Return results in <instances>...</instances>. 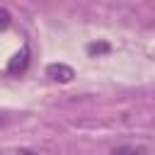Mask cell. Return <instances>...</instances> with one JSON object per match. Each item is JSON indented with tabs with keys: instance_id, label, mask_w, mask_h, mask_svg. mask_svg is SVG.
I'll use <instances>...</instances> for the list:
<instances>
[{
	"instance_id": "1",
	"label": "cell",
	"mask_w": 155,
	"mask_h": 155,
	"mask_svg": "<svg viewBox=\"0 0 155 155\" xmlns=\"http://www.w3.org/2000/svg\"><path fill=\"white\" fill-rule=\"evenodd\" d=\"M46 75H48L51 80H56V82H70V80L75 78L73 68L65 65V63H51V65L46 68Z\"/></svg>"
},
{
	"instance_id": "5",
	"label": "cell",
	"mask_w": 155,
	"mask_h": 155,
	"mask_svg": "<svg viewBox=\"0 0 155 155\" xmlns=\"http://www.w3.org/2000/svg\"><path fill=\"white\" fill-rule=\"evenodd\" d=\"M10 24H12V15L5 7H0V29H7Z\"/></svg>"
},
{
	"instance_id": "6",
	"label": "cell",
	"mask_w": 155,
	"mask_h": 155,
	"mask_svg": "<svg viewBox=\"0 0 155 155\" xmlns=\"http://www.w3.org/2000/svg\"><path fill=\"white\" fill-rule=\"evenodd\" d=\"M87 48H90V51H92V53H94V51H107V48H109V46H107V44H99V46H97V44H90V46H87Z\"/></svg>"
},
{
	"instance_id": "3",
	"label": "cell",
	"mask_w": 155,
	"mask_h": 155,
	"mask_svg": "<svg viewBox=\"0 0 155 155\" xmlns=\"http://www.w3.org/2000/svg\"><path fill=\"white\" fill-rule=\"evenodd\" d=\"M109 155H148V150L143 145H133V143H124V145H116L111 148Z\"/></svg>"
},
{
	"instance_id": "2",
	"label": "cell",
	"mask_w": 155,
	"mask_h": 155,
	"mask_svg": "<svg viewBox=\"0 0 155 155\" xmlns=\"http://www.w3.org/2000/svg\"><path fill=\"white\" fill-rule=\"evenodd\" d=\"M27 65H29V48L24 46V48H22V53H17V56L10 61V65H7V73H12V75H17V73H24V70H27Z\"/></svg>"
},
{
	"instance_id": "7",
	"label": "cell",
	"mask_w": 155,
	"mask_h": 155,
	"mask_svg": "<svg viewBox=\"0 0 155 155\" xmlns=\"http://www.w3.org/2000/svg\"><path fill=\"white\" fill-rule=\"evenodd\" d=\"M2 124H5V119H2V114H0V126H2Z\"/></svg>"
},
{
	"instance_id": "4",
	"label": "cell",
	"mask_w": 155,
	"mask_h": 155,
	"mask_svg": "<svg viewBox=\"0 0 155 155\" xmlns=\"http://www.w3.org/2000/svg\"><path fill=\"white\" fill-rule=\"evenodd\" d=\"M0 155H39L34 148H24V145H12V148H2Z\"/></svg>"
}]
</instances>
